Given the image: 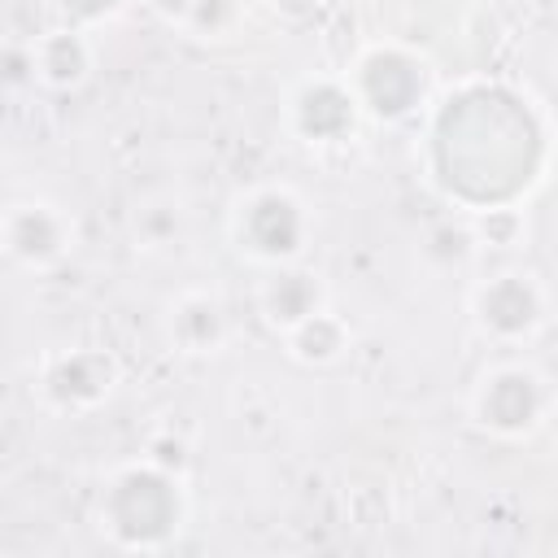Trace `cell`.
Returning a JSON list of instances; mask_svg holds the SVG:
<instances>
[{"label": "cell", "instance_id": "5bb4252c", "mask_svg": "<svg viewBox=\"0 0 558 558\" xmlns=\"http://www.w3.org/2000/svg\"><path fill=\"white\" fill-rule=\"evenodd\" d=\"M57 9H61V17H65V26H78V31H87V26H96V22H105V17H113L126 0H52Z\"/></svg>", "mask_w": 558, "mask_h": 558}, {"label": "cell", "instance_id": "8992f818", "mask_svg": "<svg viewBox=\"0 0 558 558\" xmlns=\"http://www.w3.org/2000/svg\"><path fill=\"white\" fill-rule=\"evenodd\" d=\"M0 248L31 270L57 266L74 248V218L48 201H13L0 209Z\"/></svg>", "mask_w": 558, "mask_h": 558}, {"label": "cell", "instance_id": "ba28073f", "mask_svg": "<svg viewBox=\"0 0 558 558\" xmlns=\"http://www.w3.org/2000/svg\"><path fill=\"white\" fill-rule=\"evenodd\" d=\"M118 384V362L105 349H65L48 357L39 375V392L57 410H92L100 405Z\"/></svg>", "mask_w": 558, "mask_h": 558}, {"label": "cell", "instance_id": "3957f363", "mask_svg": "<svg viewBox=\"0 0 558 558\" xmlns=\"http://www.w3.org/2000/svg\"><path fill=\"white\" fill-rule=\"evenodd\" d=\"M549 410H554V388L532 362H497L471 388L475 427H484L501 440H523V436L541 432Z\"/></svg>", "mask_w": 558, "mask_h": 558}, {"label": "cell", "instance_id": "5b68a950", "mask_svg": "<svg viewBox=\"0 0 558 558\" xmlns=\"http://www.w3.org/2000/svg\"><path fill=\"white\" fill-rule=\"evenodd\" d=\"M475 327L497 344L532 340L549 318V292L532 270H497L471 292Z\"/></svg>", "mask_w": 558, "mask_h": 558}, {"label": "cell", "instance_id": "6da1fadb", "mask_svg": "<svg viewBox=\"0 0 558 558\" xmlns=\"http://www.w3.org/2000/svg\"><path fill=\"white\" fill-rule=\"evenodd\" d=\"M183 523V493L174 471L157 462H131L122 466L100 501V527H109L131 549H157L166 545Z\"/></svg>", "mask_w": 558, "mask_h": 558}, {"label": "cell", "instance_id": "52a82bcc", "mask_svg": "<svg viewBox=\"0 0 558 558\" xmlns=\"http://www.w3.org/2000/svg\"><path fill=\"white\" fill-rule=\"evenodd\" d=\"M362 109L344 78H301L288 96V122L305 144H340L353 135Z\"/></svg>", "mask_w": 558, "mask_h": 558}, {"label": "cell", "instance_id": "2e32d148", "mask_svg": "<svg viewBox=\"0 0 558 558\" xmlns=\"http://www.w3.org/2000/svg\"><path fill=\"white\" fill-rule=\"evenodd\" d=\"M318 4H323V0H270V9H275V13H283L288 22H305Z\"/></svg>", "mask_w": 558, "mask_h": 558}, {"label": "cell", "instance_id": "277c9868", "mask_svg": "<svg viewBox=\"0 0 558 558\" xmlns=\"http://www.w3.org/2000/svg\"><path fill=\"white\" fill-rule=\"evenodd\" d=\"M344 83L362 113H371L379 122H401L427 100L432 70L418 52H410L401 44H375L353 61Z\"/></svg>", "mask_w": 558, "mask_h": 558}, {"label": "cell", "instance_id": "7a4b0ae2", "mask_svg": "<svg viewBox=\"0 0 558 558\" xmlns=\"http://www.w3.org/2000/svg\"><path fill=\"white\" fill-rule=\"evenodd\" d=\"M310 227L314 222H310L305 201L283 183L248 187L231 205V240L244 257H253L262 266L296 262L310 240Z\"/></svg>", "mask_w": 558, "mask_h": 558}, {"label": "cell", "instance_id": "8fae6325", "mask_svg": "<svg viewBox=\"0 0 558 558\" xmlns=\"http://www.w3.org/2000/svg\"><path fill=\"white\" fill-rule=\"evenodd\" d=\"M31 61H35V74L48 83V87H78L87 74H92V44H87V31L78 26H61V31H48L35 48H31Z\"/></svg>", "mask_w": 558, "mask_h": 558}, {"label": "cell", "instance_id": "9c48e42d", "mask_svg": "<svg viewBox=\"0 0 558 558\" xmlns=\"http://www.w3.org/2000/svg\"><path fill=\"white\" fill-rule=\"evenodd\" d=\"M166 340L179 353H192V357L214 353L227 340V305L205 288L179 292L166 310Z\"/></svg>", "mask_w": 558, "mask_h": 558}, {"label": "cell", "instance_id": "7c38bea8", "mask_svg": "<svg viewBox=\"0 0 558 558\" xmlns=\"http://www.w3.org/2000/svg\"><path fill=\"white\" fill-rule=\"evenodd\" d=\"M283 344H288V357H296L301 366H331L349 349V327L323 305V310L305 314L301 323H292L283 331Z\"/></svg>", "mask_w": 558, "mask_h": 558}, {"label": "cell", "instance_id": "4fadbf2b", "mask_svg": "<svg viewBox=\"0 0 558 558\" xmlns=\"http://www.w3.org/2000/svg\"><path fill=\"white\" fill-rule=\"evenodd\" d=\"M240 22H244V0H192L183 31L201 35V39H227V35H235Z\"/></svg>", "mask_w": 558, "mask_h": 558}, {"label": "cell", "instance_id": "30bf717a", "mask_svg": "<svg viewBox=\"0 0 558 558\" xmlns=\"http://www.w3.org/2000/svg\"><path fill=\"white\" fill-rule=\"evenodd\" d=\"M257 305H262V318H266L275 331H288L292 323H301L305 314H314V310L327 305V283H323V275L283 262V266H275V275L262 283Z\"/></svg>", "mask_w": 558, "mask_h": 558}, {"label": "cell", "instance_id": "9a60e30c", "mask_svg": "<svg viewBox=\"0 0 558 558\" xmlns=\"http://www.w3.org/2000/svg\"><path fill=\"white\" fill-rule=\"evenodd\" d=\"M148 9H153L157 17H166L170 26H183L187 13H192V0H148Z\"/></svg>", "mask_w": 558, "mask_h": 558}]
</instances>
